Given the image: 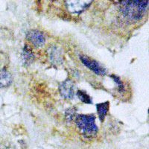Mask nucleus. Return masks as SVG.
Wrapping results in <instances>:
<instances>
[{
  "mask_svg": "<svg viewBox=\"0 0 149 149\" xmlns=\"http://www.w3.org/2000/svg\"><path fill=\"white\" fill-rule=\"evenodd\" d=\"M119 4L123 17L134 22L140 20L144 17L148 7V1H122Z\"/></svg>",
  "mask_w": 149,
  "mask_h": 149,
  "instance_id": "obj_1",
  "label": "nucleus"
},
{
  "mask_svg": "<svg viewBox=\"0 0 149 149\" xmlns=\"http://www.w3.org/2000/svg\"><path fill=\"white\" fill-rule=\"evenodd\" d=\"M75 124L82 135L86 138H92L98 133L95 124V116L93 114H79L75 117Z\"/></svg>",
  "mask_w": 149,
  "mask_h": 149,
  "instance_id": "obj_2",
  "label": "nucleus"
},
{
  "mask_svg": "<svg viewBox=\"0 0 149 149\" xmlns=\"http://www.w3.org/2000/svg\"><path fill=\"white\" fill-rule=\"evenodd\" d=\"M79 58L82 63L86 67L88 68L89 70H90L98 75H106L107 74V70L95 60L92 59L88 56L84 55V54L80 55Z\"/></svg>",
  "mask_w": 149,
  "mask_h": 149,
  "instance_id": "obj_3",
  "label": "nucleus"
},
{
  "mask_svg": "<svg viewBox=\"0 0 149 149\" xmlns=\"http://www.w3.org/2000/svg\"><path fill=\"white\" fill-rule=\"evenodd\" d=\"M92 1H66L65 5L68 11L74 14H80L88 9L91 4Z\"/></svg>",
  "mask_w": 149,
  "mask_h": 149,
  "instance_id": "obj_4",
  "label": "nucleus"
},
{
  "mask_svg": "<svg viewBox=\"0 0 149 149\" xmlns=\"http://www.w3.org/2000/svg\"><path fill=\"white\" fill-rule=\"evenodd\" d=\"M26 39L34 46L39 48L46 42V36L44 33L37 29H31L26 33Z\"/></svg>",
  "mask_w": 149,
  "mask_h": 149,
  "instance_id": "obj_5",
  "label": "nucleus"
},
{
  "mask_svg": "<svg viewBox=\"0 0 149 149\" xmlns=\"http://www.w3.org/2000/svg\"><path fill=\"white\" fill-rule=\"evenodd\" d=\"M61 95L66 99H72L75 93V85L71 79H66L59 84Z\"/></svg>",
  "mask_w": 149,
  "mask_h": 149,
  "instance_id": "obj_6",
  "label": "nucleus"
},
{
  "mask_svg": "<svg viewBox=\"0 0 149 149\" xmlns=\"http://www.w3.org/2000/svg\"><path fill=\"white\" fill-rule=\"evenodd\" d=\"M48 54H49V60L52 64L61 65V63H63V54L61 49L57 46H52L49 48Z\"/></svg>",
  "mask_w": 149,
  "mask_h": 149,
  "instance_id": "obj_7",
  "label": "nucleus"
},
{
  "mask_svg": "<svg viewBox=\"0 0 149 149\" xmlns=\"http://www.w3.org/2000/svg\"><path fill=\"white\" fill-rule=\"evenodd\" d=\"M21 56H22V63L26 66H30L34 61V59H35V56H34L32 49L27 44L24 46Z\"/></svg>",
  "mask_w": 149,
  "mask_h": 149,
  "instance_id": "obj_8",
  "label": "nucleus"
},
{
  "mask_svg": "<svg viewBox=\"0 0 149 149\" xmlns=\"http://www.w3.org/2000/svg\"><path fill=\"white\" fill-rule=\"evenodd\" d=\"M13 78L10 73L5 70H0V88H5L10 86Z\"/></svg>",
  "mask_w": 149,
  "mask_h": 149,
  "instance_id": "obj_9",
  "label": "nucleus"
},
{
  "mask_svg": "<svg viewBox=\"0 0 149 149\" xmlns=\"http://www.w3.org/2000/svg\"><path fill=\"white\" fill-rule=\"evenodd\" d=\"M110 108V102L108 101L102 103H98L96 104L97 113H98L99 120L102 122H104L105 117L107 115V113Z\"/></svg>",
  "mask_w": 149,
  "mask_h": 149,
  "instance_id": "obj_10",
  "label": "nucleus"
},
{
  "mask_svg": "<svg viewBox=\"0 0 149 149\" xmlns=\"http://www.w3.org/2000/svg\"><path fill=\"white\" fill-rule=\"evenodd\" d=\"M76 95L81 100V102H82L83 103L88 104H93V99L90 95H89L88 93H86V92L84 91V90H78Z\"/></svg>",
  "mask_w": 149,
  "mask_h": 149,
  "instance_id": "obj_11",
  "label": "nucleus"
},
{
  "mask_svg": "<svg viewBox=\"0 0 149 149\" xmlns=\"http://www.w3.org/2000/svg\"><path fill=\"white\" fill-rule=\"evenodd\" d=\"M77 109L75 107L68 109L65 113V116H66V120L68 122H72L74 119H75V117L77 116Z\"/></svg>",
  "mask_w": 149,
  "mask_h": 149,
  "instance_id": "obj_12",
  "label": "nucleus"
},
{
  "mask_svg": "<svg viewBox=\"0 0 149 149\" xmlns=\"http://www.w3.org/2000/svg\"><path fill=\"white\" fill-rule=\"evenodd\" d=\"M110 78L117 84L119 91L120 92V93H123L124 90H125V86H124L123 82L122 81V80L120 79V78L116 76V75H115V74H111V75H110Z\"/></svg>",
  "mask_w": 149,
  "mask_h": 149,
  "instance_id": "obj_13",
  "label": "nucleus"
},
{
  "mask_svg": "<svg viewBox=\"0 0 149 149\" xmlns=\"http://www.w3.org/2000/svg\"><path fill=\"white\" fill-rule=\"evenodd\" d=\"M0 149H16V147L11 143L7 142L6 144H2L0 146Z\"/></svg>",
  "mask_w": 149,
  "mask_h": 149,
  "instance_id": "obj_14",
  "label": "nucleus"
}]
</instances>
